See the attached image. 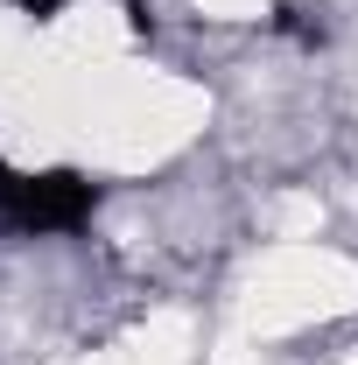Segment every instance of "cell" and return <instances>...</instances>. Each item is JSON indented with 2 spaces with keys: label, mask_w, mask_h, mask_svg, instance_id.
Listing matches in <instances>:
<instances>
[{
  "label": "cell",
  "mask_w": 358,
  "mask_h": 365,
  "mask_svg": "<svg viewBox=\"0 0 358 365\" xmlns=\"http://www.w3.org/2000/svg\"><path fill=\"white\" fill-rule=\"evenodd\" d=\"M91 218V182L56 169V176H14L0 169V225L7 232H78Z\"/></svg>",
  "instance_id": "obj_1"
}]
</instances>
